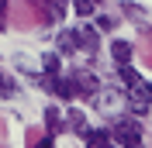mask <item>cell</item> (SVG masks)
Here are the masks:
<instances>
[{"instance_id": "ba28073f", "label": "cell", "mask_w": 152, "mask_h": 148, "mask_svg": "<svg viewBox=\"0 0 152 148\" xmlns=\"http://www.w3.org/2000/svg\"><path fill=\"white\" fill-rule=\"evenodd\" d=\"M111 55H114V62H118V65H132V41L118 38V41L111 45Z\"/></svg>"}, {"instance_id": "e0dca14e", "label": "cell", "mask_w": 152, "mask_h": 148, "mask_svg": "<svg viewBox=\"0 0 152 148\" xmlns=\"http://www.w3.org/2000/svg\"><path fill=\"white\" fill-rule=\"evenodd\" d=\"M48 10H52V21L66 17V4H62V0H48Z\"/></svg>"}, {"instance_id": "7a4b0ae2", "label": "cell", "mask_w": 152, "mask_h": 148, "mask_svg": "<svg viewBox=\"0 0 152 148\" xmlns=\"http://www.w3.org/2000/svg\"><path fill=\"white\" fill-rule=\"evenodd\" d=\"M149 103H152V83L142 79L135 90H128V107H132L138 117H145V114H149Z\"/></svg>"}, {"instance_id": "6da1fadb", "label": "cell", "mask_w": 152, "mask_h": 148, "mask_svg": "<svg viewBox=\"0 0 152 148\" xmlns=\"http://www.w3.org/2000/svg\"><path fill=\"white\" fill-rule=\"evenodd\" d=\"M107 134H111L121 148H142V128H138V124H132V120H118Z\"/></svg>"}, {"instance_id": "4fadbf2b", "label": "cell", "mask_w": 152, "mask_h": 148, "mask_svg": "<svg viewBox=\"0 0 152 148\" xmlns=\"http://www.w3.org/2000/svg\"><path fill=\"white\" fill-rule=\"evenodd\" d=\"M45 124H48V134L62 128V117H59V107H48V110H45Z\"/></svg>"}, {"instance_id": "5b68a950", "label": "cell", "mask_w": 152, "mask_h": 148, "mask_svg": "<svg viewBox=\"0 0 152 148\" xmlns=\"http://www.w3.org/2000/svg\"><path fill=\"white\" fill-rule=\"evenodd\" d=\"M121 100H124V93L114 90V86H107V90H100V93L94 96L97 110H114V107H121Z\"/></svg>"}, {"instance_id": "3957f363", "label": "cell", "mask_w": 152, "mask_h": 148, "mask_svg": "<svg viewBox=\"0 0 152 148\" xmlns=\"http://www.w3.org/2000/svg\"><path fill=\"white\" fill-rule=\"evenodd\" d=\"M69 83H73V90H76V93H86V96H97V93H100V79H97L90 69H80V73H73V76H69Z\"/></svg>"}, {"instance_id": "ac0fdd59", "label": "cell", "mask_w": 152, "mask_h": 148, "mask_svg": "<svg viewBox=\"0 0 152 148\" xmlns=\"http://www.w3.org/2000/svg\"><path fill=\"white\" fill-rule=\"evenodd\" d=\"M10 93H14V83H10V76L0 69V96H10Z\"/></svg>"}, {"instance_id": "5bb4252c", "label": "cell", "mask_w": 152, "mask_h": 148, "mask_svg": "<svg viewBox=\"0 0 152 148\" xmlns=\"http://www.w3.org/2000/svg\"><path fill=\"white\" fill-rule=\"evenodd\" d=\"M124 14H128V17H135V21H142V24H145V21H149V14H145V10L138 7V4H132V0L124 4Z\"/></svg>"}, {"instance_id": "2e32d148", "label": "cell", "mask_w": 152, "mask_h": 148, "mask_svg": "<svg viewBox=\"0 0 152 148\" xmlns=\"http://www.w3.org/2000/svg\"><path fill=\"white\" fill-rule=\"evenodd\" d=\"M56 73H59V55L45 52V76H56Z\"/></svg>"}, {"instance_id": "8992f818", "label": "cell", "mask_w": 152, "mask_h": 148, "mask_svg": "<svg viewBox=\"0 0 152 148\" xmlns=\"http://www.w3.org/2000/svg\"><path fill=\"white\" fill-rule=\"evenodd\" d=\"M76 35V48H83V52H97V31L94 28H73Z\"/></svg>"}, {"instance_id": "30bf717a", "label": "cell", "mask_w": 152, "mask_h": 148, "mask_svg": "<svg viewBox=\"0 0 152 148\" xmlns=\"http://www.w3.org/2000/svg\"><path fill=\"white\" fill-rule=\"evenodd\" d=\"M118 76H121V86H124V90H135V86L142 83V76L135 73L132 65H118Z\"/></svg>"}, {"instance_id": "8fae6325", "label": "cell", "mask_w": 152, "mask_h": 148, "mask_svg": "<svg viewBox=\"0 0 152 148\" xmlns=\"http://www.w3.org/2000/svg\"><path fill=\"white\" fill-rule=\"evenodd\" d=\"M73 10H76V17H94L97 0H73Z\"/></svg>"}, {"instance_id": "d6986e66", "label": "cell", "mask_w": 152, "mask_h": 148, "mask_svg": "<svg viewBox=\"0 0 152 148\" xmlns=\"http://www.w3.org/2000/svg\"><path fill=\"white\" fill-rule=\"evenodd\" d=\"M35 148H52V134H45V138L38 141V145H35Z\"/></svg>"}, {"instance_id": "52a82bcc", "label": "cell", "mask_w": 152, "mask_h": 148, "mask_svg": "<svg viewBox=\"0 0 152 148\" xmlns=\"http://www.w3.org/2000/svg\"><path fill=\"white\" fill-rule=\"evenodd\" d=\"M83 141H86V148H107L111 145V134H107L104 128H86L83 131Z\"/></svg>"}, {"instance_id": "9a60e30c", "label": "cell", "mask_w": 152, "mask_h": 148, "mask_svg": "<svg viewBox=\"0 0 152 148\" xmlns=\"http://www.w3.org/2000/svg\"><path fill=\"white\" fill-rule=\"evenodd\" d=\"M94 31H97V35H100V31H114V21L107 17V14H97V17H94Z\"/></svg>"}, {"instance_id": "277c9868", "label": "cell", "mask_w": 152, "mask_h": 148, "mask_svg": "<svg viewBox=\"0 0 152 148\" xmlns=\"http://www.w3.org/2000/svg\"><path fill=\"white\" fill-rule=\"evenodd\" d=\"M42 86H45L48 93H56V96H62V100H73L76 90L69 79H59V76H42Z\"/></svg>"}, {"instance_id": "9c48e42d", "label": "cell", "mask_w": 152, "mask_h": 148, "mask_svg": "<svg viewBox=\"0 0 152 148\" xmlns=\"http://www.w3.org/2000/svg\"><path fill=\"white\" fill-rule=\"evenodd\" d=\"M66 128L73 131V134H83V131H86V117H83V110L69 107V114H66Z\"/></svg>"}, {"instance_id": "7c38bea8", "label": "cell", "mask_w": 152, "mask_h": 148, "mask_svg": "<svg viewBox=\"0 0 152 148\" xmlns=\"http://www.w3.org/2000/svg\"><path fill=\"white\" fill-rule=\"evenodd\" d=\"M59 52H62V55H73L76 52V35L73 31H62V35H59Z\"/></svg>"}]
</instances>
